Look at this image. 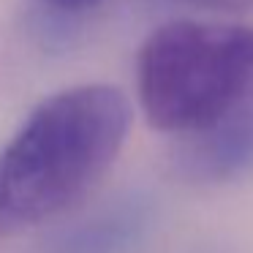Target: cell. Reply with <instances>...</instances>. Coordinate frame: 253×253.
I'll return each mask as SVG.
<instances>
[{
	"mask_svg": "<svg viewBox=\"0 0 253 253\" xmlns=\"http://www.w3.org/2000/svg\"><path fill=\"white\" fill-rule=\"evenodd\" d=\"M39 3L63 14H77V11H84V8H93L98 0H39Z\"/></svg>",
	"mask_w": 253,
	"mask_h": 253,
	"instance_id": "obj_6",
	"label": "cell"
},
{
	"mask_svg": "<svg viewBox=\"0 0 253 253\" xmlns=\"http://www.w3.org/2000/svg\"><path fill=\"white\" fill-rule=\"evenodd\" d=\"M147 226V207L142 202H123L74 226L60 237L52 253H126Z\"/></svg>",
	"mask_w": 253,
	"mask_h": 253,
	"instance_id": "obj_4",
	"label": "cell"
},
{
	"mask_svg": "<svg viewBox=\"0 0 253 253\" xmlns=\"http://www.w3.org/2000/svg\"><path fill=\"white\" fill-rule=\"evenodd\" d=\"M136 95L147 123L180 139L253 98V28L174 19L144 39Z\"/></svg>",
	"mask_w": 253,
	"mask_h": 253,
	"instance_id": "obj_2",
	"label": "cell"
},
{
	"mask_svg": "<svg viewBox=\"0 0 253 253\" xmlns=\"http://www.w3.org/2000/svg\"><path fill=\"white\" fill-rule=\"evenodd\" d=\"M177 3H188V6H199V8H218V11H245V8H253V0H177Z\"/></svg>",
	"mask_w": 253,
	"mask_h": 253,
	"instance_id": "obj_5",
	"label": "cell"
},
{
	"mask_svg": "<svg viewBox=\"0 0 253 253\" xmlns=\"http://www.w3.org/2000/svg\"><path fill=\"white\" fill-rule=\"evenodd\" d=\"M174 171L193 185H226L253 171V98L199 133L174 139Z\"/></svg>",
	"mask_w": 253,
	"mask_h": 253,
	"instance_id": "obj_3",
	"label": "cell"
},
{
	"mask_svg": "<svg viewBox=\"0 0 253 253\" xmlns=\"http://www.w3.org/2000/svg\"><path fill=\"white\" fill-rule=\"evenodd\" d=\"M131 131V104L112 84L44 98L0 150V234L46 223L112 169Z\"/></svg>",
	"mask_w": 253,
	"mask_h": 253,
	"instance_id": "obj_1",
	"label": "cell"
}]
</instances>
